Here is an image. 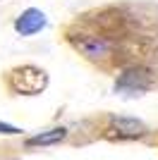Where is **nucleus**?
<instances>
[{
	"mask_svg": "<svg viewBox=\"0 0 158 160\" xmlns=\"http://www.w3.org/2000/svg\"><path fill=\"white\" fill-rule=\"evenodd\" d=\"M0 132H3V134H19V129H17V127H10V124H3V122H0Z\"/></svg>",
	"mask_w": 158,
	"mask_h": 160,
	"instance_id": "6",
	"label": "nucleus"
},
{
	"mask_svg": "<svg viewBox=\"0 0 158 160\" xmlns=\"http://www.w3.org/2000/svg\"><path fill=\"white\" fill-rule=\"evenodd\" d=\"M43 27H46V14L41 12V10H36V7L24 10V12L17 17V22H14V31L19 33V36H34V33L41 31Z\"/></svg>",
	"mask_w": 158,
	"mask_h": 160,
	"instance_id": "3",
	"label": "nucleus"
},
{
	"mask_svg": "<svg viewBox=\"0 0 158 160\" xmlns=\"http://www.w3.org/2000/svg\"><path fill=\"white\" fill-rule=\"evenodd\" d=\"M67 136V129L58 127V129H50L46 134H39V136H31L26 141V146H53V143H60V141Z\"/></svg>",
	"mask_w": 158,
	"mask_h": 160,
	"instance_id": "4",
	"label": "nucleus"
},
{
	"mask_svg": "<svg viewBox=\"0 0 158 160\" xmlns=\"http://www.w3.org/2000/svg\"><path fill=\"white\" fill-rule=\"evenodd\" d=\"M115 129H118L122 136H129V139L141 136V134L146 132V127L139 120H127V117H118V120H115Z\"/></svg>",
	"mask_w": 158,
	"mask_h": 160,
	"instance_id": "5",
	"label": "nucleus"
},
{
	"mask_svg": "<svg viewBox=\"0 0 158 160\" xmlns=\"http://www.w3.org/2000/svg\"><path fill=\"white\" fill-rule=\"evenodd\" d=\"M48 86V74L34 65H24L10 72V88L14 93L36 96Z\"/></svg>",
	"mask_w": 158,
	"mask_h": 160,
	"instance_id": "1",
	"label": "nucleus"
},
{
	"mask_svg": "<svg viewBox=\"0 0 158 160\" xmlns=\"http://www.w3.org/2000/svg\"><path fill=\"white\" fill-rule=\"evenodd\" d=\"M153 84L149 69L144 67H134V69H127V72L120 74V79L115 81V91H122V93H141V91H149Z\"/></svg>",
	"mask_w": 158,
	"mask_h": 160,
	"instance_id": "2",
	"label": "nucleus"
}]
</instances>
